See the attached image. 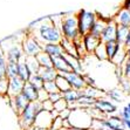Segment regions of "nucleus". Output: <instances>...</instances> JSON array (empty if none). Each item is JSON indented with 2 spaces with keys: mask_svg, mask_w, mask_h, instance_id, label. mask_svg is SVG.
<instances>
[{
  "mask_svg": "<svg viewBox=\"0 0 130 130\" xmlns=\"http://www.w3.org/2000/svg\"><path fill=\"white\" fill-rule=\"evenodd\" d=\"M27 32L35 38L41 45L43 43H60L62 40L60 28L53 22L51 17L35 20L29 24Z\"/></svg>",
  "mask_w": 130,
  "mask_h": 130,
  "instance_id": "obj_1",
  "label": "nucleus"
},
{
  "mask_svg": "<svg viewBox=\"0 0 130 130\" xmlns=\"http://www.w3.org/2000/svg\"><path fill=\"white\" fill-rule=\"evenodd\" d=\"M68 122H69L70 129L90 130L93 122H94V116L91 114L90 109H83L76 107V108L70 109Z\"/></svg>",
  "mask_w": 130,
  "mask_h": 130,
  "instance_id": "obj_2",
  "label": "nucleus"
},
{
  "mask_svg": "<svg viewBox=\"0 0 130 130\" xmlns=\"http://www.w3.org/2000/svg\"><path fill=\"white\" fill-rule=\"evenodd\" d=\"M62 38L70 41H76L81 38L79 32V21H77V13H64L62 14V22L60 26Z\"/></svg>",
  "mask_w": 130,
  "mask_h": 130,
  "instance_id": "obj_3",
  "label": "nucleus"
},
{
  "mask_svg": "<svg viewBox=\"0 0 130 130\" xmlns=\"http://www.w3.org/2000/svg\"><path fill=\"white\" fill-rule=\"evenodd\" d=\"M24 39V38H22ZM22 39L18 40V36H11L8 39H5L0 42V46L3 48L4 53L6 55L7 61H14L19 62L25 58V53L22 49Z\"/></svg>",
  "mask_w": 130,
  "mask_h": 130,
  "instance_id": "obj_4",
  "label": "nucleus"
},
{
  "mask_svg": "<svg viewBox=\"0 0 130 130\" xmlns=\"http://www.w3.org/2000/svg\"><path fill=\"white\" fill-rule=\"evenodd\" d=\"M42 109L41 102L36 101L33 103H28V106L19 114V125L22 130H29L34 127L36 114Z\"/></svg>",
  "mask_w": 130,
  "mask_h": 130,
  "instance_id": "obj_5",
  "label": "nucleus"
},
{
  "mask_svg": "<svg viewBox=\"0 0 130 130\" xmlns=\"http://www.w3.org/2000/svg\"><path fill=\"white\" fill-rule=\"evenodd\" d=\"M97 15L88 9H80L77 12V21H79V32L81 38L90 32L94 22L96 21Z\"/></svg>",
  "mask_w": 130,
  "mask_h": 130,
  "instance_id": "obj_6",
  "label": "nucleus"
},
{
  "mask_svg": "<svg viewBox=\"0 0 130 130\" xmlns=\"http://www.w3.org/2000/svg\"><path fill=\"white\" fill-rule=\"evenodd\" d=\"M21 45L25 56H36L42 52V45L28 32H26V34L24 35Z\"/></svg>",
  "mask_w": 130,
  "mask_h": 130,
  "instance_id": "obj_7",
  "label": "nucleus"
},
{
  "mask_svg": "<svg viewBox=\"0 0 130 130\" xmlns=\"http://www.w3.org/2000/svg\"><path fill=\"white\" fill-rule=\"evenodd\" d=\"M56 116H59V115L55 111H47V110L41 109V110L36 114L34 127H38L43 130H49L52 127V124H53L54 118L56 117Z\"/></svg>",
  "mask_w": 130,
  "mask_h": 130,
  "instance_id": "obj_8",
  "label": "nucleus"
},
{
  "mask_svg": "<svg viewBox=\"0 0 130 130\" xmlns=\"http://www.w3.org/2000/svg\"><path fill=\"white\" fill-rule=\"evenodd\" d=\"M94 108L104 116L116 115V112H117L116 103L112 102L111 100H109L108 97H101V99L96 100L94 104Z\"/></svg>",
  "mask_w": 130,
  "mask_h": 130,
  "instance_id": "obj_9",
  "label": "nucleus"
},
{
  "mask_svg": "<svg viewBox=\"0 0 130 130\" xmlns=\"http://www.w3.org/2000/svg\"><path fill=\"white\" fill-rule=\"evenodd\" d=\"M61 75H63L68 80L70 87L73 89H75V90L81 91L87 87V85H86V82H85V77H83V74H79V73H75V72H68V73H63Z\"/></svg>",
  "mask_w": 130,
  "mask_h": 130,
  "instance_id": "obj_10",
  "label": "nucleus"
},
{
  "mask_svg": "<svg viewBox=\"0 0 130 130\" xmlns=\"http://www.w3.org/2000/svg\"><path fill=\"white\" fill-rule=\"evenodd\" d=\"M117 26L118 25L114 21V19H109L102 34H101V41L104 43L109 42V41H115L116 34H117Z\"/></svg>",
  "mask_w": 130,
  "mask_h": 130,
  "instance_id": "obj_11",
  "label": "nucleus"
},
{
  "mask_svg": "<svg viewBox=\"0 0 130 130\" xmlns=\"http://www.w3.org/2000/svg\"><path fill=\"white\" fill-rule=\"evenodd\" d=\"M25 82L22 81L19 76H15V77H12L9 79V83H8V96L9 99L17 96V95L21 94L22 89H24Z\"/></svg>",
  "mask_w": 130,
  "mask_h": 130,
  "instance_id": "obj_12",
  "label": "nucleus"
},
{
  "mask_svg": "<svg viewBox=\"0 0 130 130\" xmlns=\"http://www.w3.org/2000/svg\"><path fill=\"white\" fill-rule=\"evenodd\" d=\"M7 99L9 100V104H11V107L13 108V110L17 112V115H19V114L28 106V103H29L28 100L22 94H19V95H17V96L12 97V99H9V97H7Z\"/></svg>",
  "mask_w": 130,
  "mask_h": 130,
  "instance_id": "obj_13",
  "label": "nucleus"
},
{
  "mask_svg": "<svg viewBox=\"0 0 130 130\" xmlns=\"http://www.w3.org/2000/svg\"><path fill=\"white\" fill-rule=\"evenodd\" d=\"M112 19L118 26H128V27H130V9L121 7Z\"/></svg>",
  "mask_w": 130,
  "mask_h": 130,
  "instance_id": "obj_14",
  "label": "nucleus"
},
{
  "mask_svg": "<svg viewBox=\"0 0 130 130\" xmlns=\"http://www.w3.org/2000/svg\"><path fill=\"white\" fill-rule=\"evenodd\" d=\"M42 52H45L46 54H48L52 58H58L64 54L63 48L60 43H43Z\"/></svg>",
  "mask_w": 130,
  "mask_h": 130,
  "instance_id": "obj_15",
  "label": "nucleus"
},
{
  "mask_svg": "<svg viewBox=\"0 0 130 130\" xmlns=\"http://www.w3.org/2000/svg\"><path fill=\"white\" fill-rule=\"evenodd\" d=\"M82 41H83V45H85L86 51H87L88 54H89V53H93V54H94L95 49H96L97 46L101 43V39L95 38V36H93L89 33L86 34V35L82 38Z\"/></svg>",
  "mask_w": 130,
  "mask_h": 130,
  "instance_id": "obj_16",
  "label": "nucleus"
},
{
  "mask_svg": "<svg viewBox=\"0 0 130 130\" xmlns=\"http://www.w3.org/2000/svg\"><path fill=\"white\" fill-rule=\"evenodd\" d=\"M80 96H81V91L79 90H75V89H69V90L64 91L62 93V97H63V100L68 103V106H69L70 109L73 108H76V103L79 101Z\"/></svg>",
  "mask_w": 130,
  "mask_h": 130,
  "instance_id": "obj_17",
  "label": "nucleus"
},
{
  "mask_svg": "<svg viewBox=\"0 0 130 130\" xmlns=\"http://www.w3.org/2000/svg\"><path fill=\"white\" fill-rule=\"evenodd\" d=\"M106 124L110 128V130H127L124 127L123 118H121L118 115H111L104 117Z\"/></svg>",
  "mask_w": 130,
  "mask_h": 130,
  "instance_id": "obj_18",
  "label": "nucleus"
},
{
  "mask_svg": "<svg viewBox=\"0 0 130 130\" xmlns=\"http://www.w3.org/2000/svg\"><path fill=\"white\" fill-rule=\"evenodd\" d=\"M21 94L27 99L29 103L36 102L38 99H39V90L35 87H33L29 82H25V86H24V89H22Z\"/></svg>",
  "mask_w": 130,
  "mask_h": 130,
  "instance_id": "obj_19",
  "label": "nucleus"
},
{
  "mask_svg": "<svg viewBox=\"0 0 130 130\" xmlns=\"http://www.w3.org/2000/svg\"><path fill=\"white\" fill-rule=\"evenodd\" d=\"M108 20L109 19H104V18H102V17H99V15H97L96 21L94 22V25H93V27H91L89 34H91V35L95 36V38L101 39V34H102L103 29H104V27H106Z\"/></svg>",
  "mask_w": 130,
  "mask_h": 130,
  "instance_id": "obj_20",
  "label": "nucleus"
},
{
  "mask_svg": "<svg viewBox=\"0 0 130 130\" xmlns=\"http://www.w3.org/2000/svg\"><path fill=\"white\" fill-rule=\"evenodd\" d=\"M53 67H54V69L56 70L59 74L72 72L69 64H68V62H67V60L64 59L63 55L58 56V58H53Z\"/></svg>",
  "mask_w": 130,
  "mask_h": 130,
  "instance_id": "obj_21",
  "label": "nucleus"
},
{
  "mask_svg": "<svg viewBox=\"0 0 130 130\" xmlns=\"http://www.w3.org/2000/svg\"><path fill=\"white\" fill-rule=\"evenodd\" d=\"M63 56L67 60L68 64H69L72 72L79 73V74H83V66H82L81 59L76 58V56H72V55H68V54H63Z\"/></svg>",
  "mask_w": 130,
  "mask_h": 130,
  "instance_id": "obj_22",
  "label": "nucleus"
},
{
  "mask_svg": "<svg viewBox=\"0 0 130 130\" xmlns=\"http://www.w3.org/2000/svg\"><path fill=\"white\" fill-rule=\"evenodd\" d=\"M38 74L42 77L45 82L55 81V79L59 75V73L54 69V67H41Z\"/></svg>",
  "mask_w": 130,
  "mask_h": 130,
  "instance_id": "obj_23",
  "label": "nucleus"
},
{
  "mask_svg": "<svg viewBox=\"0 0 130 130\" xmlns=\"http://www.w3.org/2000/svg\"><path fill=\"white\" fill-rule=\"evenodd\" d=\"M60 45L62 46V48H63L64 54L76 56V58L80 59V55H79V53H77V49H76V46H75L74 41H70V40H67V39H64V38H62Z\"/></svg>",
  "mask_w": 130,
  "mask_h": 130,
  "instance_id": "obj_24",
  "label": "nucleus"
},
{
  "mask_svg": "<svg viewBox=\"0 0 130 130\" xmlns=\"http://www.w3.org/2000/svg\"><path fill=\"white\" fill-rule=\"evenodd\" d=\"M18 68H19V72H18L19 77H20L24 82L29 81L30 76H32V72H30L29 68H28L27 63H26V61H25V58L18 62Z\"/></svg>",
  "mask_w": 130,
  "mask_h": 130,
  "instance_id": "obj_25",
  "label": "nucleus"
},
{
  "mask_svg": "<svg viewBox=\"0 0 130 130\" xmlns=\"http://www.w3.org/2000/svg\"><path fill=\"white\" fill-rule=\"evenodd\" d=\"M129 36H130V27H128V26H117L116 41H117L120 45L124 47Z\"/></svg>",
  "mask_w": 130,
  "mask_h": 130,
  "instance_id": "obj_26",
  "label": "nucleus"
},
{
  "mask_svg": "<svg viewBox=\"0 0 130 130\" xmlns=\"http://www.w3.org/2000/svg\"><path fill=\"white\" fill-rule=\"evenodd\" d=\"M81 94L86 95L88 97H91L94 100H99L101 97L106 96V91L101 90L97 87H86L83 90H81Z\"/></svg>",
  "mask_w": 130,
  "mask_h": 130,
  "instance_id": "obj_27",
  "label": "nucleus"
},
{
  "mask_svg": "<svg viewBox=\"0 0 130 130\" xmlns=\"http://www.w3.org/2000/svg\"><path fill=\"white\" fill-rule=\"evenodd\" d=\"M121 47H123V46H121L120 43L117 42V41H109V42L106 43V49H107V55H108V61H110L111 62L112 59L116 56V54L118 53V51L121 49Z\"/></svg>",
  "mask_w": 130,
  "mask_h": 130,
  "instance_id": "obj_28",
  "label": "nucleus"
},
{
  "mask_svg": "<svg viewBox=\"0 0 130 130\" xmlns=\"http://www.w3.org/2000/svg\"><path fill=\"white\" fill-rule=\"evenodd\" d=\"M127 60H128V58H127V49L124 48V47H121V49L118 51V53L116 54V56L112 59L111 63L115 64L117 68H121Z\"/></svg>",
  "mask_w": 130,
  "mask_h": 130,
  "instance_id": "obj_29",
  "label": "nucleus"
},
{
  "mask_svg": "<svg viewBox=\"0 0 130 130\" xmlns=\"http://www.w3.org/2000/svg\"><path fill=\"white\" fill-rule=\"evenodd\" d=\"M95 101L96 100H94V99H91V97H88V96H86V95L81 94L79 101H77V103H76V107H79V108H83V109L94 108Z\"/></svg>",
  "mask_w": 130,
  "mask_h": 130,
  "instance_id": "obj_30",
  "label": "nucleus"
},
{
  "mask_svg": "<svg viewBox=\"0 0 130 130\" xmlns=\"http://www.w3.org/2000/svg\"><path fill=\"white\" fill-rule=\"evenodd\" d=\"M123 94L124 93L121 89H110L106 91V96L115 103H121L123 101Z\"/></svg>",
  "mask_w": 130,
  "mask_h": 130,
  "instance_id": "obj_31",
  "label": "nucleus"
},
{
  "mask_svg": "<svg viewBox=\"0 0 130 130\" xmlns=\"http://www.w3.org/2000/svg\"><path fill=\"white\" fill-rule=\"evenodd\" d=\"M55 83H56V86H58V89H59L60 93H64V91L72 89L68 80H67L63 75H61V74H59L58 77L55 79Z\"/></svg>",
  "mask_w": 130,
  "mask_h": 130,
  "instance_id": "obj_32",
  "label": "nucleus"
},
{
  "mask_svg": "<svg viewBox=\"0 0 130 130\" xmlns=\"http://www.w3.org/2000/svg\"><path fill=\"white\" fill-rule=\"evenodd\" d=\"M25 61H26V63H27L29 70L32 72V74L39 73L41 67H40V63L38 59H36V56H25Z\"/></svg>",
  "mask_w": 130,
  "mask_h": 130,
  "instance_id": "obj_33",
  "label": "nucleus"
},
{
  "mask_svg": "<svg viewBox=\"0 0 130 130\" xmlns=\"http://www.w3.org/2000/svg\"><path fill=\"white\" fill-rule=\"evenodd\" d=\"M36 59L39 61L40 67H53V58L46 54L45 52H41L40 54L36 55Z\"/></svg>",
  "mask_w": 130,
  "mask_h": 130,
  "instance_id": "obj_34",
  "label": "nucleus"
},
{
  "mask_svg": "<svg viewBox=\"0 0 130 130\" xmlns=\"http://www.w3.org/2000/svg\"><path fill=\"white\" fill-rule=\"evenodd\" d=\"M18 62H14V61H7V66H6V76L8 79H12L18 76Z\"/></svg>",
  "mask_w": 130,
  "mask_h": 130,
  "instance_id": "obj_35",
  "label": "nucleus"
},
{
  "mask_svg": "<svg viewBox=\"0 0 130 130\" xmlns=\"http://www.w3.org/2000/svg\"><path fill=\"white\" fill-rule=\"evenodd\" d=\"M94 55H95V56H96V58L99 59L100 61H108V55H107L106 43L101 41V43L97 46V48L95 49Z\"/></svg>",
  "mask_w": 130,
  "mask_h": 130,
  "instance_id": "obj_36",
  "label": "nucleus"
},
{
  "mask_svg": "<svg viewBox=\"0 0 130 130\" xmlns=\"http://www.w3.org/2000/svg\"><path fill=\"white\" fill-rule=\"evenodd\" d=\"M28 82H29L33 87H35L38 90L43 89V86H45V81H43V79L38 74V73H36V74H32V76H30V79Z\"/></svg>",
  "mask_w": 130,
  "mask_h": 130,
  "instance_id": "obj_37",
  "label": "nucleus"
},
{
  "mask_svg": "<svg viewBox=\"0 0 130 130\" xmlns=\"http://www.w3.org/2000/svg\"><path fill=\"white\" fill-rule=\"evenodd\" d=\"M6 66H7L6 55H5L1 46H0V79L6 76Z\"/></svg>",
  "mask_w": 130,
  "mask_h": 130,
  "instance_id": "obj_38",
  "label": "nucleus"
},
{
  "mask_svg": "<svg viewBox=\"0 0 130 130\" xmlns=\"http://www.w3.org/2000/svg\"><path fill=\"white\" fill-rule=\"evenodd\" d=\"M8 83H9V79L7 76L0 79V96L3 97L8 96Z\"/></svg>",
  "mask_w": 130,
  "mask_h": 130,
  "instance_id": "obj_39",
  "label": "nucleus"
},
{
  "mask_svg": "<svg viewBox=\"0 0 130 130\" xmlns=\"http://www.w3.org/2000/svg\"><path fill=\"white\" fill-rule=\"evenodd\" d=\"M68 108H69V106H68V103H67L63 99H61L60 101H58L56 103H54V111L56 112L58 115H60L61 112L64 111V110H67Z\"/></svg>",
  "mask_w": 130,
  "mask_h": 130,
  "instance_id": "obj_40",
  "label": "nucleus"
},
{
  "mask_svg": "<svg viewBox=\"0 0 130 130\" xmlns=\"http://www.w3.org/2000/svg\"><path fill=\"white\" fill-rule=\"evenodd\" d=\"M120 81V89L123 91L124 94H130V79H127V77H120L118 79Z\"/></svg>",
  "mask_w": 130,
  "mask_h": 130,
  "instance_id": "obj_41",
  "label": "nucleus"
},
{
  "mask_svg": "<svg viewBox=\"0 0 130 130\" xmlns=\"http://www.w3.org/2000/svg\"><path fill=\"white\" fill-rule=\"evenodd\" d=\"M43 89H45V90L47 91L48 94H52V93H56V91H59L58 86H56L55 81H48V82H45Z\"/></svg>",
  "mask_w": 130,
  "mask_h": 130,
  "instance_id": "obj_42",
  "label": "nucleus"
},
{
  "mask_svg": "<svg viewBox=\"0 0 130 130\" xmlns=\"http://www.w3.org/2000/svg\"><path fill=\"white\" fill-rule=\"evenodd\" d=\"M121 72L123 77L130 79V60H127L124 62V64L121 67Z\"/></svg>",
  "mask_w": 130,
  "mask_h": 130,
  "instance_id": "obj_43",
  "label": "nucleus"
},
{
  "mask_svg": "<svg viewBox=\"0 0 130 130\" xmlns=\"http://www.w3.org/2000/svg\"><path fill=\"white\" fill-rule=\"evenodd\" d=\"M118 116H120L121 118H123V120H130V110H129V108H128L127 106H124L123 108L120 110Z\"/></svg>",
  "mask_w": 130,
  "mask_h": 130,
  "instance_id": "obj_44",
  "label": "nucleus"
},
{
  "mask_svg": "<svg viewBox=\"0 0 130 130\" xmlns=\"http://www.w3.org/2000/svg\"><path fill=\"white\" fill-rule=\"evenodd\" d=\"M47 100H49V94L45 90V89H40L39 90V99H38V101L42 103V102H45V101H47Z\"/></svg>",
  "mask_w": 130,
  "mask_h": 130,
  "instance_id": "obj_45",
  "label": "nucleus"
},
{
  "mask_svg": "<svg viewBox=\"0 0 130 130\" xmlns=\"http://www.w3.org/2000/svg\"><path fill=\"white\" fill-rule=\"evenodd\" d=\"M61 99H63V97H62V93H60V91L49 94V101H52L53 103H56L58 101H60Z\"/></svg>",
  "mask_w": 130,
  "mask_h": 130,
  "instance_id": "obj_46",
  "label": "nucleus"
},
{
  "mask_svg": "<svg viewBox=\"0 0 130 130\" xmlns=\"http://www.w3.org/2000/svg\"><path fill=\"white\" fill-rule=\"evenodd\" d=\"M41 104H42L43 110H47V111H54V103L52 102V101L47 100V101H45V102H42Z\"/></svg>",
  "mask_w": 130,
  "mask_h": 130,
  "instance_id": "obj_47",
  "label": "nucleus"
},
{
  "mask_svg": "<svg viewBox=\"0 0 130 130\" xmlns=\"http://www.w3.org/2000/svg\"><path fill=\"white\" fill-rule=\"evenodd\" d=\"M83 77H85V82H86V85H87V87H96L95 79L90 77L89 75H86V74H83Z\"/></svg>",
  "mask_w": 130,
  "mask_h": 130,
  "instance_id": "obj_48",
  "label": "nucleus"
},
{
  "mask_svg": "<svg viewBox=\"0 0 130 130\" xmlns=\"http://www.w3.org/2000/svg\"><path fill=\"white\" fill-rule=\"evenodd\" d=\"M123 123H124V127L127 130H130V120H123Z\"/></svg>",
  "mask_w": 130,
  "mask_h": 130,
  "instance_id": "obj_49",
  "label": "nucleus"
},
{
  "mask_svg": "<svg viewBox=\"0 0 130 130\" xmlns=\"http://www.w3.org/2000/svg\"><path fill=\"white\" fill-rule=\"evenodd\" d=\"M124 48H125V49L130 48V36H129V38H128V40H127V43H125V46H124Z\"/></svg>",
  "mask_w": 130,
  "mask_h": 130,
  "instance_id": "obj_50",
  "label": "nucleus"
},
{
  "mask_svg": "<svg viewBox=\"0 0 130 130\" xmlns=\"http://www.w3.org/2000/svg\"><path fill=\"white\" fill-rule=\"evenodd\" d=\"M127 58H128V60H130V48L127 49Z\"/></svg>",
  "mask_w": 130,
  "mask_h": 130,
  "instance_id": "obj_51",
  "label": "nucleus"
},
{
  "mask_svg": "<svg viewBox=\"0 0 130 130\" xmlns=\"http://www.w3.org/2000/svg\"><path fill=\"white\" fill-rule=\"evenodd\" d=\"M29 130H43V129H40V128H38V127H33V128H30Z\"/></svg>",
  "mask_w": 130,
  "mask_h": 130,
  "instance_id": "obj_52",
  "label": "nucleus"
},
{
  "mask_svg": "<svg viewBox=\"0 0 130 130\" xmlns=\"http://www.w3.org/2000/svg\"><path fill=\"white\" fill-rule=\"evenodd\" d=\"M127 107L129 108V110H130V102H128V103H127Z\"/></svg>",
  "mask_w": 130,
  "mask_h": 130,
  "instance_id": "obj_53",
  "label": "nucleus"
},
{
  "mask_svg": "<svg viewBox=\"0 0 130 130\" xmlns=\"http://www.w3.org/2000/svg\"><path fill=\"white\" fill-rule=\"evenodd\" d=\"M69 130H76V129H69Z\"/></svg>",
  "mask_w": 130,
  "mask_h": 130,
  "instance_id": "obj_54",
  "label": "nucleus"
}]
</instances>
